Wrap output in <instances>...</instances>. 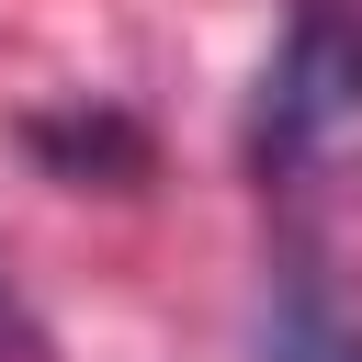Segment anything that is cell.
I'll return each instance as SVG.
<instances>
[{
  "mask_svg": "<svg viewBox=\"0 0 362 362\" xmlns=\"http://www.w3.org/2000/svg\"><path fill=\"white\" fill-rule=\"evenodd\" d=\"M23 147H34L57 181H79V192H90V181H136V170H147V136H136L124 113H102V102H90V113H34V124H23Z\"/></svg>",
  "mask_w": 362,
  "mask_h": 362,
  "instance_id": "2",
  "label": "cell"
},
{
  "mask_svg": "<svg viewBox=\"0 0 362 362\" xmlns=\"http://www.w3.org/2000/svg\"><path fill=\"white\" fill-rule=\"evenodd\" d=\"M23 351H34V317H23V294L0 283V362H23Z\"/></svg>",
  "mask_w": 362,
  "mask_h": 362,
  "instance_id": "4",
  "label": "cell"
},
{
  "mask_svg": "<svg viewBox=\"0 0 362 362\" xmlns=\"http://www.w3.org/2000/svg\"><path fill=\"white\" fill-rule=\"evenodd\" d=\"M260 362H362V305L328 272H294L272 328H260Z\"/></svg>",
  "mask_w": 362,
  "mask_h": 362,
  "instance_id": "3",
  "label": "cell"
},
{
  "mask_svg": "<svg viewBox=\"0 0 362 362\" xmlns=\"http://www.w3.org/2000/svg\"><path fill=\"white\" fill-rule=\"evenodd\" d=\"M362 124V23L339 0H305L294 34L272 45L260 68V102H249V158L272 181H294L305 158H328L339 136Z\"/></svg>",
  "mask_w": 362,
  "mask_h": 362,
  "instance_id": "1",
  "label": "cell"
}]
</instances>
